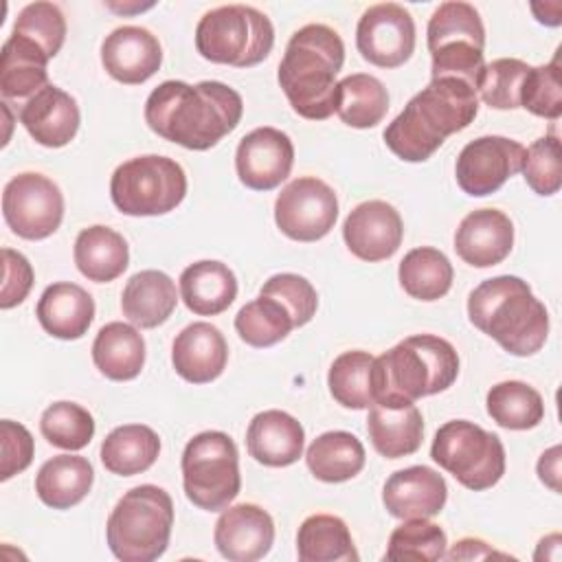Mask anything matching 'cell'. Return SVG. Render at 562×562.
<instances>
[{
    "instance_id": "obj_47",
    "label": "cell",
    "mask_w": 562,
    "mask_h": 562,
    "mask_svg": "<svg viewBox=\"0 0 562 562\" xmlns=\"http://www.w3.org/2000/svg\"><path fill=\"white\" fill-rule=\"evenodd\" d=\"M259 292L279 299L290 310L296 327L307 325L318 307V294H316L314 285L305 277L294 274V272L272 274L261 285Z\"/></svg>"
},
{
    "instance_id": "obj_19",
    "label": "cell",
    "mask_w": 562,
    "mask_h": 562,
    "mask_svg": "<svg viewBox=\"0 0 562 562\" xmlns=\"http://www.w3.org/2000/svg\"><path fill=\"white\" fill-rule=\"evenodd\" d=\"M105 72L127 86L147 81L162 64V48L156 35L143 26H119L101 44Z\"/></svg>"
},
{
    "instance_id": "obj_26",
    "label": "cell",
    "mask_w": 562,
    "mask_h": 562,
    "mask_svg": "<svg viewBox=\"0 0 562 562\" xmlns=\"http://www.w3.org/2000/svg\"><path fill=\"white\" fill-rule=\"evenodd\" d=\"M35 316L46 334L61 340H77L94 318V301L81 285L57 281L42 292Z\"/></svg>"
},
{
    "instance_id": "obj_10",
    "label": "cell",
    "mask_w": 562,
    "mask_h": 562,
    "mask_svg": "<svg viewBox=\"0 0 562 562\" xmlns=\"http://www.w3.org/2000/svg\"><path fill=\"white\" fill-rule=\"evenodd\" d=\"M187 195L184 169L167 156L147 154L121 162L110 180L114 206L134 217L165 215Z\"/></svg>"
},
{
    "instance_id": "obj_9",
    "label": "cell",
    "mask_w": 562,
    "mask_h": 562,
    "mask_svg": "<svg viewBox=\"0 0 562 562\" xmlns=\"http://www.w3.org/2000/svg\"><path fill=\"white\" fill-rule=\"evenodd\" d=\"M180 465L187 498L204 512L226 509L239 494L237 446L222 430H204L189 439Z\"/></svg>"
},
{
    "instance_id": "obj_20",
    "label": "cell",
    "mask_w": 562,
    "mask_h": 562,
    "mask_svg": "<svg viewBox=\"0 0 562 562\" xmlns=\"http://www.w3.org/2000/svg\"><path fill=\"white\" fill-rule=\"evenodd\" d=\"M448 498L446 481L428 465H411L393 472L382 487L386 512L400 520L437 516Z\"/></svg>"
},
{
    "instance_id": "obj_18",
    "label": "cell",
    "mask_w": 562,
    "mask_h": 562,
    "mask_svg": "<svg viewBox=\"0 0 562 562\" xmlns=\"http://www.w3.org/2000/svg\"><path fill=\"white\" fill-rule=\"evenodd\" d=\"M213 542L220 555L231 562L261 560L274 542L272 516L255 503L233 505L217 518Z\"/></svg>"
},
{
    "instance_id": "obj_16",
    "label": "cell",
    "mask_w": 562,
    "mask_h": 562,
    "mask_svg": "<svg viewBox=\"0 0 562 562\" xmlns=\"http://www.w3.org/2000/svg\"><path fill=\"white\" fill-rule=\"evenodd\" d=\"M294 145L290 136L277 127H257L248 132L235 151V169L252 191H270L279 187L292 171Z\"/></svg>"
},
{
    "instance_id": "obj_14",
    "label": "cell",
    "mask_w": 562,
    "mask_h": 562,
    "mask_svg": "<svg viewBox=\"0 0 562 562\" xmlns=\"http://www.w3.org/2000/svg\"><path fill=\"white\" fill-rule=\"evenodd\" d=\"M356 46L369 64L397 68L415 50V22L402 4H373L358 20Z\"/></svg>"
},
{
    "instance_id": "obj_6",
    "label": "cell",
    "mask_w": 562,
    "mask_h": 562,
    "mask_svg": "<svg viewBox=\"0 0 562 562\" xmlns=\"http://www.w3.org/2000/svg\"><path fill=\"white\" fill-rule=\"evenodd\" d=\"M171 527V496L151 483L136 485L119 498L108 518V547L123 562H154L167 551Z\"/></svg>"
},
{
    "instance_id": "obj_38",
    "label": "cell",
    "mask_w": 562,
    "mask_h": 562,
    "mask_svg": "<svg viewBox=\"0 0 562 562\" xmlns=\"http://www.w3.org/2000/svg\"><path fill=\"white\" fill-rule=\"evenodd\" d=\"M487 415L507 430L536 428L544 417L542 395L520 380L498 382L485 397Z\"/></svg>"
},
{
    "instance_id": "obj_28",
    "label": "cell",
    "mask_w": 562,
    "mask_h": 562,
    "mask_svg": "<svg viewBox=\"0 0 562 562\" xmlns=\"http://www.w3.org/2000/svg\"><path fill=\"white\" fill-rule=\"evenodd\" d=\"M180 296L193 314L215 316L235 301L237 279L226 263L202 259L182 270Z\"/></svg>"
},
{
    "instance_id": "obj_3",
    "label": "cell",
    "mask_w": 562,
    "mask_h": 562,
    "mask_svg": "<svg viewBox=\"0 0 562 562\" xmlns=\"http://www.w3.org/2000/svg\"><path fill=\"white\" fill-rule=\"evenodd\" d=\"M342 61L345 44L327 24H305L290 37L277 79L299 116L325 121L336 112V75Z\"/></svg>"
},
{
    "instance_id": "obj_49",
    "label": "cell",
    "mask_w": 562,
    "mask_h": 562,
    "mask_svg": "<svg viewBox=\"0 0 562 562\" xmlns=\"http://www.w3.org/2000/svg\"><path fill=\"white\" fill-rule=\"evenodd\" d=\"M33 268L29 259L11 248H2V290L0 307L11 310L20 305L33 288Z\"/></svg>"
},
{
    "instance_id": "obj_22",
    "label": "cell",
    "mask_w": 562,
    "mask_h": 562,
    "mask_svg": "<svg viewBox=\"0 0 562 562\" xmlns=\"http://www.w3.org/2000/svg\"><path fill=\"white\" fill-rule=\"evenodd\" d=\"M514 246V224L498 209H476L468 213L454 233L457 255L474 266L490 268L501 263Z\"/></svg>"
},
{
    "instance_id": "obj_4",
    "label": "cell",
    "mask_w": 562,
    "mask_h": 562,
    "mask_svg": "<svg viewBox=\"0 0 562 562\" xmlns=\"http://www.w3.org/2000/svg\"><path fill=\"white\" fill-rule=\"evenodd\" d=\"M470 323L512 356H533L547 340L549 314L527 281L501 274L481 281L468 296Z\"/></svg>"
},
{
    "instance_id": "obj_41",
    "label": "cell",
    "mask_w": 562,
    "mask_h": 562,
    "mask_svg": "<svg viewBox=\"0 0 562 562\" xmlns=\"http://www.w3.org/2000/svg\"><path fill=\"white\" fill-rule=\"evenodd\" d=\"M448 547L446 531L426 520V518H408L400 527H395L389 536L386 560H443Z\"/></svg>"
},
{
    "instance_id": "obj_21",
    "label": "cell",
    "mask_w": 562,
    "mask_h": 562,
    "mask_svg": "<svg viewBox=\"0 0 562 562\" xmlns=\"http://www.w3.org/2000/svg\"><path fill=\"white\" fill-rule=\"evenodd\" d=\"M367 432L373 448L386 459L408 457L424 439V417L415 402L386 397L369 406Z\"/></svg>"
},
{
    "instance_id": "obj_50",
    "label": "cell",
    "mask_w": 562,
    "mask_h": 562,
    "mask_svg": "<svg viewBox=\"0 0 562 562\" xmlns=\"http://www.w3.org/2000/svg\"><path fill=\"white\" fill-rule=\"evenodd\" d=\"M443 558L454 562V560H481V558H507V555L494 551L487 542L479 538H463L454 542V547Z\"/></svg>"
},
{
    "instance_id": "obj_40",
    "label": "cell",
    "mask_w": 562,
    "mask_h": 562,
    "mask_svg": "<svg viewBox=\"0 0 562 562\" xmlns=\"http://www.w3.org/2000/svg\"><path fill=\"white\" fill-rule=\"evenodd\" d=\"M373 356L362 349L340 353L327 373V386L331 397L353 411L369 408L373 404V386H371V369Z\"/></svg>"
},
{
    "instance_id": "obj_31",
    "label": "cell",
    "mask_w": 562,
    "mask_h": 562,
    "mask_svg": "<svg viewBox=\"0 0 562 562\" xmlns=\"http://www.w3.org/2000/svg\"><path fill=\"white\" fill-rule=\"evenodd\" d=\"M92 481L94 470L86 457L57 454L37 470L35 492L44 505L70 509L88 496Z\"/></svg>"
},
{
    "instance_id": "obj_33",
    "label": "cell",
    "mask_w": 562,
    "mask_h": 562,
    "mask_svg": "<svg viewBox=\"0 0 562 562\" xmlns=\"http://www.w3.org/2000/svg\"><path fill=\"white\" fill-rule=\"evenodd\" d=\"M160 452L158 435L145 424L114 428L101 443V463L119 476H134L154 465Z\"/></svg>"
},
{
    "instance_id": "obj_17",
    "label": "cell",
    "mask_w": 562,
    "mask_h": 562,
    "mask_svg": "<svg viewBox=\"0 0 562 562\" xmlns=\"http://www.w3.org/2000/svg\"><path fill=\"white\" fill-rule=\"evenodd\" d=\"M342 237L358 259L384 261L402 246L404 224L393 204L384 200H367L347 215Z\"/></svg>"
},
{
    "instance_id": "obj_37",
    "label": "cell",
    "mask_w": 562,
    "mask_h": 562,
    "mask_svg": "<svg viewBox=\"0 0 562 562\" xmlns=\"http://www.w3.org/2000/svg\"><path fill=\"white\" fill-rule=\"evenodd\" d=\"M452 263L450 259L430 246L413 248L404 255L397 268V279L404 292L419 301H437L448 294L452 285Z\"/></svg>"
},
{
    "instance_id": "obj_25",
    "label": "cell",
    "mask_w": 562,
    "mask_h": 562,
    "mask_svg": "<svg viewBox=\"0 0 562 562\" xmlns=\"http://www.w3.org/2000/svg\"><path fill=\"white\" fill-rule=\"evenodd\" d=\"M303 443L305 430L301 422L277 408L257 413L246 430L248 454L268 468H285L299 461Z\"/></svg>"
},
{
    "instance_id": "obj_51",
    "label": "cell",
    "mask_w": 562,
    "mask_h": 562,
    "mask_svg": "<svg viewBox=\"0 0 562 562\" xmlns=\"http://www.w3.org/2000/svg\"><path fill=\"white\" fill-rule=\"evenodd\" d=\"M560 446H553L538 459V476L553 492H560Z\"/></svg>"
},
{
    "instance_id": "obj_35",
    "label": "cell",
    "mask_w": 562,
    "mask_h": 562,
    "mask_svg": "<svg viewBox=\"0 0 562 562\" xmlns=\"http://www.w3.org/2000/svg\"><path fill=\"white\" fill-rule=\"evenodd\" d=\"M334 108L338 119L349 127H375L386 116L389 92L384 83L373 75H347L336 83Z\"/></svg>"
},
{
    "instance_id": "obj_23",
    "label": "cell",
    "mask_w": 562,
    "mask_h": 562,
    "mask_svg": "<svg viewBox=\"0 0 562 562\" xmlns=\"http://www.w3.org/2000/svg\"><path fill=\"white\" fill-rule=\"evenodd\" d=\"M171 362L176 373L191 384L213 382L228 362L226 338L211 323H191L173 338Z\"/></svg>"
},
{
    "instance_id": "obj_46",
    "label": "cell",
    "mask_w": 562,
    "mask_h": 562,
    "mask_svg": "<svg viewBox=\"0 0 562 562\" xmlns=\"http://www.w3.org/2000/svg\"><path fill=\"white\" fill-rule=\"evenodd\" d=\"M527 184L538 195H553L562 187V162H560V138L555 132L536 138L525 149L522 169Z\"/></svg>"
},
{
    "instance_id": "obj_42",
    "label": "cell",
    "mask_w": 562,
    "mask_h": 562,
    "mask_svg": "<svg viewBox=\"0 0 562 562\" xmlns=\"http://www.w3.org/2000/svg\"><path fill=\"white\" fill-rule=\"evenodd\" d=\"M44 439L61 450H81L94 435L92 415L75 402H55L40 417Z\"/></svg>"
},
{
    "instance_id": "obj_24",
    "label": "cell",
    "mask_w": 562,
    "mask_h": 562,
    "mask_svg": "<svg viewBox=\"0 0 562 562\" xmlns=\"http://www.w3.org/2000/svg\"><path fill=\"white\" fill-rule=\"evenodd\" d=\"M79 105L75 97L48 83L35 92L20 110V123L31 138L44 147L68 145L79 130Z\"/></svg>"
},
{
    "instance_id": "obj_29",
    "label": "cell",
    "mask_w": 562,
    "mask_h": 562,
    "mask_svg": "<svg viewBox=\"0 0 562 562\" xmlns=\"http://www.w3.org/2000/svg\"><path fill=\"white\" fill-rule=\"evenodd\" d=\"M48 55L33 40L11 33L2 44V66H0V92L7 99L33 97L48 86Z\"/></svg>"
},
{
    "instance_id": "obj_44",
    "label": "cell",
    "mask_w": 562,
    "mask_h": 562,
    "mask_svg": "<svg viewBox=\"0 0 562 562\" xmlns=\"http://www.w3.org/2000/svg\"><path fill=\"white\" fill-rule=\"evenodd\" d=\"M520 108L542 119H560L562 114L560 50L549 64L529 68L520 88Z\"/></svg>"
},
{
    "instance_id": "obj_13",
    "label": "cell",
    "mask_w": 562,
    "mask_h": 562,
    "mask_svg": "<svg viewBox=\"0 0 562 562\" xmlns=\"http://www.w3.org/2000/svg\"><path fill=\"white\" fill-rule=\"evenodd\" d=\"M338 220V198L334 189L314 176L292 180L274 202L279 231L294 241L323 239Z\"/></svg>"
},
{
    "instance_id": "obj_1",
    "label": "cell",
    "mask_w": 562,
    "mask_h": 562,
    "mask_svg": "<svg viewBox=\"0 0 562 562\" xmlns=\"http://www.w3.org/2000/svg\"><path fill=\"white\" fill-rule=\"evenodd\" d=\"M244 114L237 90L222 81H162L145 101V123L154 134L193 151L215 147Z\"/></svg>"
},
{
    "instance_id": "obj_39",
    "label": "cell",
    "mask_w": 562,
    "mask_h": 562,
    "mask_svg": "<svg viewBox=\"0 0 562 562\" xmlns=\"http://www.w3.org/2000/svg\"><path fill=\"white\" fill-rule=\"evenodd\" d=\"M296 327L290 310L274 296L261 294L246 303L235 316L239 338L250 347H272Z\"/></svg>"
},
{
    "instance_id": "obj_34",
    "label": "cell",
    "mask_w": 562,
    "mask_h": 562,
    "mask_svg": "<svg viewBox=\"0 0 562 562\" xmlns=\"http://www.w3.org/2000/svg\"><path fill=\"white\" fill-rule=\"evenodd\" d=\"M296 553L301 562H358L349 527L331 514L307 516L296 533Z\"/></svg>"
},
{
    "instance_id": "obj_30",
    "label": "cell",
    "mask_w": 562,
    "mask_h": 562,
    "mask_svg": "<svg viewBox=\"0 0 562 562\" xmlns=\"http://www.w3.org/2000/svg\"><path fill=\"white\" fill-rule=\"evenodd\" d=\"M77 270L94 283H108L121 277L130 263V248L121 233L94 224L83 228L75 239Z\"/></svg>"
},
{
    "instance_id": "obj_45",
    "label": "cell",
    "mask_w": 562,
    "mask_h": 562,
    "mask_svg": "<svg viewBox=\"0 0 562 562\" xmlns=\"http://www.w3.org/2000/svg\"><path fill=\"white\" fill-rule=\"evenodd\" d=\"M11 33L33 40L53 59L66 40V18L53 2H31L18 13Z\"/></svg>"
},
{
    "instance_id": "obj_8",
    "label": "cell",
    "mask_w": 562,
    "mask_h": 562,
    "mask_svg": "<svg viewBox=\"0 0 562 562\" xmlns=\"http://www.w3.org/2000/svg\"><path fill=\"white\" fill-rule=\"evenodd\" d=\"M426 42L432 57V79L457 77L476 90L485 68V29L472 4L459 0L439 4L428 20Z\"/></svg>"
},
{
    "instance_id": "obj_2",
    "label": "cell",
    "mask_w": 562,
    "mask_h": 562,
    "mask_svg": "<svg viewBox=\"0 0 562 562\" xmlns=\"http://www.w3.org/2000/svg\"><path fill=\"white\" fill-rule=\"evenodd\" d=\"M479 112L476 90L457 77H437L386 125V147L406 162L428 160L450 134L465 130Z\"/></svg>"
},
{
    "instance_id": "obj_27",
    "label": "cell",
    "mask_w": 562,
    "mask_h": 562,
    "mask_svg": "<svg viewBox=\"0 0 562 562\" xmlns=\"http://www.w3.org/2000/svg\"><path fill=\"white\" fill-rule=\"evenodd\" d=\"M178 305L176 283L162 270H140L123 288L121 310L123 316L140 327L151 329L162 325Z\"/></svg>"
},
{
    "instance_id": "obj_11",
    "label": "cell",
    "mask_w": 562,
    "mask_h": 562,
    "mask_svg": "<svg viewBox=\"0 0 562 562\" xmlns=\"http://www.w3.org/2000/svg\"><path fill=\"white\" fill-rule=\"evenodd\" d=\"M430 457L472 492L496 485L505 474L503 441L468 419L446 422L435 432Z\"/></svg>"
},
{
    "instance_id": "obj_43",
    "label": "cell",
    "mask_w": 562,
    "mask_h": 562,
    "mask_svg": "<svg viewBox=\"0 0 562 562\" xmlns=\"http://www.w3.org/2000/svg\"><path fill=\"white\" fill-rule=\"evenodd\" d=\"M529 68L527 61L516 57H501L485 64L476 83L481 101L494 110L520 108V88Z\"/></svg>"
},
{
    "instance_id": "obj_5",
    "label": "cell",
    "mask_w": 562,
    "mask_h": 562,
    "mask_svg": "<svg viewBox=\"0 0 562 562\" xmlns=\"http://www.w3.org/2000/svg\"><path fill=\"white\" fill-rule=\"evenodd\" d=\"M459 375L457 349L435 334L408 336L373 360V402L397 397L415 402L452 386Z\"/></svg>"
},
{
    "instance_id": "obj_48",
    "label": "cell",
    "mask_w": 562,
    "mask_h": 562,
    "mask_svg": "<svg viewBox=\"0 0 562 562\" xmlns=\"http://www.w3.org/2000/svg\"><path fill=\"white\" fill-rule=\"evenodd\" d=\"M0 443H2V465L0 481H9L13 474L26 470L33 461V437L31 432L11 419L0 422Z\"/></svg>"
},
{
    "instance_id": "obj_7",
    "label": "cell",
    "mask_w": 562,
    "mask_h": 562,
    "mask_svg": "<svg viewBox=\"0 0 562 562\" xmlns=\"http://www.w3.org/2000/svg\"><path fill=\"white\" fill-rule=\"evenodd\" d=\"M274 44V26L266 13L248 4H224L206 11L195 26L198 53L213 61L248 68L263 61Z\"/></svg>"
},
{
    "instance_id": "obj_12",
    "label": "cell",
    "mask_w": 562,
    "mask_h": 562,
    "mask_svg": "<svg viewBox=\"0 0 562 562\" xmlns=\"http://www.w3.org/2000/svg\"><path fill=\"white\" fill-rule=\"evenodd\" d=\"M2 215L7 226L22 239H46L64 217V195L59 187L37 173L24 171L13 176L2 191Z\"/></svg>"
},
{
    "instance_id": "obj_15",
    "label": "cell",
    "mask_w": 562,
    "mask_h": 562,
    "mask_svg": "<svg viewBox=\"0 0 562 562\" xmlns=\"http://www.w3.org/2000/svg\"><path fill=\"white\" fill-rule=\"evenodd\" d=\"M525 147L507 136H481L470 140L457 158V184L474 198L498 191L522 169Z\"/></svg>"
},
{
    "instance_id": "obj_32",
    "label": "cell",
    "mask_w": 562,
    "mask_h": 562,
    "mask_svg": "<svg viewBox=\"0 0 562 562\" xmlns=\"http://www.w3.org/2000/svg\"><path fill=\"white\" fill-rule=\"evenodd\" d=\"M94 367L114 382L134 380L145 364L143 334L121 321L103 325L92 342Z\"/></svg>"
},
{
    "instance_id": "obj_36",
    "label": "cell",
    "mask_w": 562,
    "mask_h": 562,
    "mask_svg": "<svg viewBox=\"0 0 562 562\" xmlns=\"http://www.w3.org/2000/svg\"><path fill=\"white\" fill-rule=\"evenodd\" d=\"M305 461L318 481L342 483L364 468V446L347 430H329L310 443Z\"/></svg>"
}]
</instances>
